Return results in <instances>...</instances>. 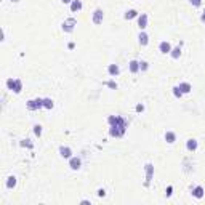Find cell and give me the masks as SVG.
<instances>
[{
  "mask_svg": "<svg viewBox=\"0 0 205 205\" xmlns=\"http://www.w3.org/2000/svg\"><path fill=\"white\" fill-rule=\"evenodd\" d=\"M148 67H149V64L146 63V61H141V63H139V69L141 71H148Z\"/></svg>",
  "mask_w": 205,
  "mask_h": 205,
  "instance_id": "26",
  "label": "cell"
},
{
  "mask_svg": "<svg viewBox=\"0 0 205 205\" xmlns=\"http://www.w3.org/2000/svg\"><path fill=\"white\" fill-rule=\"evenodd\" d=\"M107 72L111 74V76H117V74L120 72V69H119L117 64H111V66L107 67Z\"/></svg>",
  "mask_w": 205,
  "mask_h": 205,
  "instance_id": "15",
  "label": "cell"
},
{
  "mask_svg": "<svg viewBox=\"0 0 205 205\" xmlns=\"http://www.w3.org/2000/svg\"><path fill=\"white\" fill-rule=\"evenodd\" d=\"M107 122H109V125H111V130H109V133H111L112 136L119 138V136H122V135L125 133L127 124H125V120H124L122 117H117V115H109V117H107Z\"/></svg>",
  "mask_w": 205,
  "mask_h": 205,
  "instance_id": "1",
  "label": "cell"
},
{
  "mask_svg": "<svg viewBox=\"0 0 205 205\" xmlns=\"http://www.w3.org/2000/svg\"><path fill=\"white\" fill-rule=\"evenodd\" d=\"M13 2H19V0H13Z\"/></svg>",
  "mask_w": 205,
  "mask_h": 205,
  "instance_id": "35",
  "label": "cell"
},
{
  "mask_svg": "<svg viewBox=\"0 0 205 205\" xmlns=\"http://www.w3.org/2000/svg\"><path fill=\"white\" fill-rule=\"evenodd\" d=\"M15 186H16V176H8V180H6V187H8V189H13Z\"/></svg>",
  "mask_w": 205,
  "mask_h": 205,
  "instance_id": "18",
  "label": "cell"
},
{
  "mask_svg": "<svg viewBox=\"0 0 205 205\" xmlns=\"http://www.w3.org/2000/svg\"><path fill=\"white\" fill-rule=\"evenodd\" d=\"M138 26H139V29H144V27L148 26V15H146V13H141V15L138 16Z\"/></svg>",
  "mask_w": 205,
  "mask_h": 205,
  "instance_id": "7",
  "label": "cell"
},
{
  "mask_svg": "<svg viewBox=\"0 0 205 205\" xmlns=\"http://www.w3.org/2000/svg\"><path fill=\"white\" fill-rule=\"evenodd\" d=\"M130 71H131L133 74L138 72V71H139V63H138V61H135V59L130 61Z\"/></svg>",
  "mask_w": 205,
  "mask_h": 205,
  "instance_id": "19",
  "label": "cell"
},
{
  "mask_svg": "<svg viewBox=\"0 0 205 205\" xmlns=\"http://www.w3.org/2000/svg\"><path fill=\"white\" fill-rule=\"evenodd\" d=\"M172 191H173V187L168 186V187H167V191H165V194H167V196H172Z\"/></svg>",
  "mask_w": 205,
  "mask_h": 205,
  "instance_id": "30",
  "label": "cell"
},
{
  "mask_svg": "<svg viewBox=\"0 0 205 205\" xmlns=\"http://www.w3.org/2000/svg\"><path fill=\"white\" fill-rule=\"evenodd\" d=\"M191 3H192L194 6H200L202 5V0H191Z\"/></svg>",
  "mask_w": 205,
  "mask_h": 205,
  "instance_id": "28",
  "label": "cell"
},
{
  "mask_svg": "<svg viewBox=\"0 0 205 205\" xmlns=\"http://www.w3.org/2000/svg\"><path fill=\"white\" fill-rule=\"evenodd\" d=\"M138 39H139V43H141L143 47H144V45H148L149 37H148V34H146V32H141V34H139V37H138Z\"/></svg>",
  "mask_w": 205,
  "mask_h": 205,
  "instance_id": "16",
  "label": "cell"
},
{
  "mask_svg": "<svg viewBox=\"0 0 205 205\" xmlns=\"http://www.w3.org/2000/svg\"><path fill=\"white\" fill-rule=\"evenodd\" d=\"M138 16V11L136 10H128L127 13H125V19H133V18H136Z\"/></svg>",
  "mask_w": 205,
  "mask_h": 205,
  "instance_id": "21",
  "label": "cell"
},
{
  "mask_svg": "<svg viewBox=\"0 0 205 205\" xmlns=\"http://www.w3.org/2000/svg\"><path fill=\"white\" fill-rule=\"evenodd\" d=\"M98 196H100V197H104V196H106V191H104V189H98Z\"/></svg>",
  "mask_w": 205,
  "mask_h": 205,
  "instance_id": "29",
  "label": "cell"
},
{
  "mask_svg": "<svg viewBox=\"0 0 205 205\" xmlns=\"http://www.w3.org/2000/svg\"><path fill=\"white\" fill-rule=\"evenodd\" d=\"M144 168H146V186H148L152 180V175H154V165L152 163H146Z\"/></svg>",
  "mask_w": 205,
  "mask_h": 205,
  "instance_id": "5",
  "label": "cell"
},
{
  "mask_svg": "<svg viewBox=\"0 0 205 205\" xmlns=\"http://www.w3.org/2000/svg\"><path fill=\"white\" fill-rule=\"evenodd\" d=\"M67 47H69V48H71V50H72V48H74V47H76V43H74V42H71V43H69V45H67Z\"/></svg>",
  "mask_w": 205,
  "mask_h": 205,
  "instance_id": "32",
  "label": "cell"
},
{
  "mask_svg": "<svg viewBox=\"0 0 205 205\" xmlns=\"http://www.w3.org/2000/svg\"><path fill=\"white\" fill-rule=\"evenodd\" d=\"M200 19H202V21H204V23H205V11H204V13H202V16H200Z\"/></svg>",
  "mask_w": 205,
  "mask_h": 205,
  "instance_id": "34",
  "label": "cell"
},
{
  "mask_svg": "<svg viewBox=\"0 0 205 205\" xmlns=\"http://www.w3.org/2000/svg\"><path fill=\"white\" fill-rule=\"evenodd\" d=\"M173 95H175L176 98H181V96H183V91L180 90V87H175V88H173Z\"/></svg>",
  "mask_w": 205,
  "mask_h": 205,
  "instance_id": "23",
  "label": "cell"
},
{
  "mask_svg": "<svg viewBox=\"0 0 205 205\" xmlns=\"http://www.w3.org/2000/svg\"><path fill=\"white\" fill-rule=\"evenodd\" d=\"M43 107V100L42 98H35V100H29L27 101V109L29 111H35V109Z\"/></svg>",
  "mask_w": 205,
  "mask_h": 205,
  "instance_id": "3",
  "label": "cell"
},
{
  "mask_svg": "<svg viewBox=\"0 0 205 205\" xmlns=\"http://www.w3.org/2000/svg\"><path fill=\"white\" fill-rule=\"evenodd\" d=\"M63 3H72V0H61Z\"/></svg>",
  "mask_w": 205,
  "mask_h": 205,
  "instance_id": "33",
  "label": "cell"
},
{
  "mask_svg": "<svg viewBox=\"0 0 205 205\" xmlns=\"http://www.w3.org/2000/svg\"><path fill=\"white\" fill-rule=\"evenodd\" d=\"M34 133H35L37 136H40L42 135V127H40V125H34Z\"/></svg>",
  "mask_w": 205,
  "mask_h": 205,
  "instance_id": "25",
  "label": "cell"
},
{
  "mask_svg": "<svg viewBox=\"0 0 205 205\" xmlns=\"http://www.w3.org/2000/svg\"><path fill=\"white\" fill-rule=\"evenodd\" d=\"M204 194H205V191H204L202 186H196V187L192 189V196L196 197V199H202Z\"/></svg>",
  "mask_w": 205,
  "mask_h": 205,
  "instance_id": "8",
  "label": "cell"
},
{
  "mask_svg": "<svg viewBox=\"0 0 205 205\" xmlns=\"http://www.w3.org/2000/svg\"><path fill=\"white\" fill-rule=\"evenodd\" d=\"M180 90L183 91V93H189L191 90H192V87H191V83H187V82H181V83L178 85Z\"/></svg>",
  "mask_w": 205,
  "mask_h": 205,
  "instance_id": "12",
  "label": "cell"
},
{
  "mask_svg": "<svg viewBox=\"0 0 205 205\" xmlns=\"http://www.w3.org/2000/svg\"><path fill=\"white\" fill-rule=\"evenodd\" d=\"M69 165H71V168H72V170H78V168H80V165H82V162H80V159H77V157H72L71 162H69Z\"/></svg>",
  "mask_w": 205,
  "mask_h": 205,
  "instance_id": "10",
  "label": "cell"
},
{
  "mask_svg": "<svg viewBox=\"0 0 205 205\" xmlns=\"http://www.w3.org/2000/svg\"><path fill=\"white\" fill-rule=\"evenodd\" d=\"M159 50L162 51L163 54H167V53H170V51H172V45H170L168 42H160V45H159Z\"/></svg>",
  "mask_w": 205,
  "mask_h": 205,
  "instance_id": "9",
  "label": "cell"
},
{
  "mask_svg": "<svg viewBox=\"0 0 205 205\" xmlns=\"http://www.w3.org/2000/svg\"><path fill=\"white\" fill-rule=\"evenodd\" d=\"M186 148H187V151H196L197 149V141L196 139H187V143H186Z\"/></svg>",
  "mask_w": 205,
  "mask_h": 205,
  "instance_id": "13",
  "label": "cell"
},
{
  "mask_svg": "<svg viewBox=\"0 0 205 205\" xmlns=\"http://www.w3.org/2000/svg\"><path fill=\"white\" fill-rule=\"evenodd\" d=\"M21 144H23V146H26V148H29V149H32V148H34V144L30 143V139H23Z\"/></svg>",
  "mask_w": 205,
  "mask_h": 205,
  "instance_id": "24",
  "label": "cell"
},
{
  "mask_svg": "<svg viewBox=\"0 0 205 205\" xmlns=\"http://www.w3.org/2000/svg\"><path fill=\"white\" fill-rule=\"evenodd\" d=\"M165 139H167V143H170V144H172V143H175L176 135H175L173 131H167V133H165Z\"/></svg>",
  "mask_w": 205,
  "mask_h": 205,
  "instance_id": "17",
  "label": "cell"
},
{
  "mask_svg": "<svg viewBox=\"0 0 205 205\" xmlns=\"http://www.w3.org/2000/svg\"><path fill=\"white\" fill-rule=\"evenodd\" d=\"M106 85H107V87H111L112 90H117V83H115V82H107Z\"/></svg>",
  "mask_w": 205,
  "mask_h": 205,
  "instance_id": "27",
  "label": "cell"
},
{
  "mask_svg": "<svg viewBox=\"0 0 205 205\" xmlns=\"http://www.w3.org/2000/svg\"><path fill=\"white\" fill-rule=\"evenodd\" d=\"M170 54H172V58H173V59H178V58H180V54H181V47L178 45L176 48H173L172 51H170Z\"/></svg>",
  "mask_w": 205,
  "mask_h": 205,
  "instance_id": "20",
  "label": "cell"
},
{
  "mask_svg": "<svg viewBox=\"0 0 205 205\" xmlns=\"http://www.w3.org/2000/svg\"><path fill=\"white\" fill-rule=\"evenodd\" d=\"M6 87H8V90L15 91V93H21V90H23V83L19 78H8L6 80Z\"/></svg>",
  "mask_w": 205,
  "mask_h": 205,
  "instance_id": "2",
  "label": "cell"
},
{
  "mask_svg": "<svg viewBox=\"0 0 205 205\" xmlns=\"http://www.w3.org/2000/svg\"><path fill=\"white\" fill-rule=\"evenodd\" d=\"M43 107L51 109L53 107V100H50V98H43Z\"/></svg>",
  "mask_w": 205,
  "mask_h": 205,
  "instance_id": "22",
  "label": "cell"
},
{
  "mask_svg": "<svg viewBox=\"0 0 205 205\" xmlns=\"http://www.w3.org/2000/svg\"><path fill=\"white\" fill-rule=\"evenodd\" d=\"M59 154H61V157H64V159H69L71 154H72V151H71L69 148H64V146H61V148H59Z\"/></svg>",
  "mask_w": 205,
  "mask_h": 205,
  "instance_id": "11",
  "label": "cell"
},
{
  "mask_svg": "<svg viewBox=\"0 0 205 205\" xmlns=\"http://www.w3.org/2000/svg\"><path fill=\"white\" fill-rule=\"evenodd\" d=\"M136 111H138V112H143V111H144V106H143V104H138V106H136Z\"/></svg>",
  "mask_w": 205,
  "mask_h": 205,
  "instance_id": "31",
  "label": "cell"
},
{
  "mask_svg": "<svg viewBox=\"0 0 205 205\" xmlns=\"http://www.w3.org/2000/svg\"><path fill=\"white\" fill-rule=\"evenodd\" d=\"M74 26H77V21L74 18H69L63 23V30L64 32H72L74 30Z\"/></svg>",
  "mask_w": 205,
  "mask_h": 205,
  "instance_id": "4",
  "label": "cell"
},
{
  "mask_svg": "<svg viewBox=\"0 0 205 205\" xmlns=\"http://www.w3.org/2000/svg\"><path fill=\"white\" fill-rule=\"evenodd\" d=\"M102 18H104V15H102V10L101 8H96L93 13V23L95 24H101L102 23Z\"/></svg>",
  "mask_w": 205,
  "mask_h": 205,
  "instance_id": "6",
  "label": "cell"
},
{
  "mask_svg": "<svg viewBox=\"0 0 205 205\" xmlns=\"http://www.w3.org/2000/svg\"><path fill=\"white\" fill-rule=\"evenodd\" d=\"M71 10H72V11H80L82 10V2L80 0H72V3H71Z\"/></svg>",
  "mask_w": 205,
  "mask_h": 205,
  "instance_id": "14",
  "label": "cell"
}]
</instances>
